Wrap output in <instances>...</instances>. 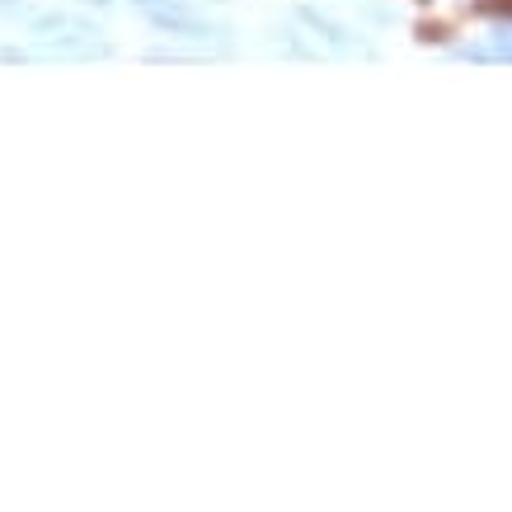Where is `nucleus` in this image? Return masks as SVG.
Masks as SVG:
<instances>
[{"label":"nucleus","instance_id":"nucleus-1","mask_svg":"<svg viewBox=\"0 0 512 512\" xmlns=\"http://www.w3.org/2000/svg\"><path fill=\"white\" fill-rule=\"evenodd\" d=\"M475 15H484V19H512V0H475Z\"/></svg>","mask_w":512,"mask_h":512}]
</instances>
